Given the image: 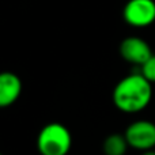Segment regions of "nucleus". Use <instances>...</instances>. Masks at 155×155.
Here are the masks:
<instances>
[{"instance_id": "nucleus-5", "label": "nucleus", "mask_w": 155, "mask_h": 155, "mask_svg": "<svg viewBox=\"0 0 155 155\" xmlns=\"http://www.w3.org/2000/svg\"><path fill=\"white\" fill-rule=\"evenodd\" d=\"M118 53H120L121 59L125 60L127 63L139 65V67H142L154 54L150 44L143 38L135 37V35L127 37L121 41L118 45Z\"/></svg>"}, {"instance_id": "nucleus-2", "label": "nucleus", "mask_w": 155, "mask_h": 155, "mask_svg": "<svg viewBox=\"0 0 155 155\" xmlns=\"http://www.w3.org/2000/svg\"><path fill=\"white\" fill-rule=\"evenodd\" d=\"M72 146V135L61 123H49L41 128L37 136L40 155H67Z\"/></svg>"}, {"instance_id": "nucleus-10", "label": "nucleus", "mask_w": 155, "mask_h": 155, "mask_svg": "<svg viewBox=\"0 0 155 155\" xmlns=\"http://www.w3.org/2000/svg\"><path fill=\"white\" fill-rule=\"evenodd\" d=\"M0 155H3V154H0Z\"/></svg>"}, {"instance_id": "nucleus-9", "label": "nucleus", "mask_w": 155, "mask_h": 155, "mask_svg": "<svg viewBox=\"0 0 155 155\" xmlns=\"http://www.w3.org/2000/svg\"><path fill=\"white\" fill-rule=\"evenodd\" d=\"M142 155H155V148L153 150H147V151H143Z\"/></svg>"}, {"instance_id": "nucleus-4", "label": "nucleus", "mask_w": 155, "mask_h": 155, "mask_svg": "<svg viewBox=\"0 0 155 155\" xmlns=\"http://www.w3.org/2000/svg\"><path fill=\"white\" fill-rule=\"evenodd\" d=\"M127 140L131 148L137 151H147L155 148V124L148 120H137L127 127Z\"/></svg>"}, {"instance_id": "nucleus-8", "label": "nucleus", "mask_w": 155, "mask_h": 155, "mask_svg": "<svg viewBox=\"0 0 155 155\" xmlns=\"http://www.w3.org/2000/svg\"><path fill=\"white\" fill-rule=\"evenodd\" d=\"M140 74L150 83H155V53L140 67Z\"/></svg>"}, {"instance_id": "nucleus-7", "label": "nucleus", "mask_w": 155, "mask_h": 155, "mask_svg": "<svg viewBox=\"0 0 155 155\" xmlns=\"http://www.w3.org/2000/svg\"><path fill=\"white\" fill-rule=\"evenodd\" d=\"M128 148L129 144L124 134H110L102 143V151L105 155H125Z\"/></svg>"}, {"instance_id": "nucleus-1", "label": "nucleus", "mask_w": 155, "mask_h": 155, "mask_svg": "<svg viewBox=\"0 0 155 155\" xmlns=\"http://www.w3.org/2000/svg\"><path fill=\"white\" fill-rule=\"evenodd\" d=\"M112 99L114 106L127 114H135L150 105L153 99V83L140 72L124 76L113 88Z\"/></svg>"}, {"instance_id": "nucleus-6", "label": "nucleus", "mask_w": 155, "mask_h": 155, "mask_svg": "<svg viewBox=\"0 0 155 155\" xmlns=\"http://www.w3.org/2000/svg\"><path fill=\"white\" fill-rule=\"evenodd\" d=\"M22 94V80L16 74L5 71L0 75V106L8 107L19 99Z\"/></svg>"}, {"instance_id": "nucleus-3", "label": "nucleus", "mask_w": 155, "mask_h": 155, "mask_svg": "<svg viewBox=\"0 0 155 155\" xmlns=\"http://www.w3.org/2000/svg\"><path fill=\"white\" fill-rule=\"evenodd\" d=\"M123 19L136 29L151 26L155 22V0H128L123 8Z\"/></svg>"}]
</instances>
